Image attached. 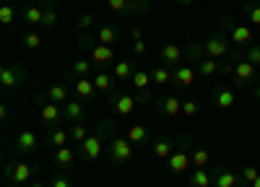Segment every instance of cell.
<instances>
[{"mask_svg":"<svg viewBox=\"0 0 260 187\" xmlns=\"http://www.w3.org/2000/svg\"><path fill=\"white\" fill-rule=\"evenodd\" d=\"M112 42H115V29L112 26L99 29V45H112Z\"/></svg>","mask_w":260,"mask_h":187,"instance_id":"cell-34","label":"cell"},{"mask_svg":"<svg viewBox=\"0 0 260 187\" xmlns=\"http://www.w3.org/2000/svg\"><path fill=\"white\" fill-rule=\"evenodd\" d=\"M71 138H73V140H78V143H83L86 138H89V130H86L83 125H76V128L71 130Z\"/></svg>","mask_w":260,"mask_h":187,"instance_id":"cell-39","label":"cell"},{"mask_svg":"<svg viewBox=\"0 0 260 187\" xmlns=\"http://www.w3.org/2000/svg\"><path fill=\"white\" fill-rule=\"evenodd\" d=\"M234 78H237V83L240 86H245V83H250L252 78H255V65L250 60H242V62H237L234 65Z\"/></svg>","mask_w":260,"mask_h":187,"instance_id":"cell-4","label":"cell"},{"mask_svg":"<svg viewBox=\"0 0 260 187\" xmlns=\"http://www.w3.org/2000/svg\"><path fill=\"white\" fill-rule=\"evenodd\" d=\"M94 91H96L94 81H89V78H76V94H78V99H91Z\"/></svg>","mask_w":260,"mask_h":187,"instance_id":"cell-12","label":"cell"},{"mask_svg":"<svg viewBox=\"0 0 260 187\" xmlns=\"http://www.w3.org/2000/svg\"><path fill=\"white\" fill-rule=\"evenodd\" d=\"M201 112V104L198 101H182V115H187V117H195V115H198Z\"/></svg>","mask_w":260,"mask_h":187,"instance_id":"cell-36","label":"cell"},{"mask_svg":"<svg viewBox=\"0 0 260 187\" xmlns=\"http://www.w3.org/2000/svg\"><path fill=\"white\" fill-rule=\"evenodd\" d=\"M252 187H260V177H257V179H255V182H252Z\"/></svg>","mask_w":260,"mask_h":187,"instance_id":"cell-51","label":"cell"},{"mask_svg":"<svg viewBox=\"0 0 260 187\" xmlns=\"http://www.w3.org/2000/svg\"><path fill=\"white\" fill-rule=\"evenodd\" d=\"M240 177H242L245 182H250V184H252V182H255V179H257L260 174H257V169H255V166H245V169H242V174H240Z\"/></svg>","mask_w":260,"mask_h":187,"instance_id":"cell-41","label":"cell"},{"mask_svg":"<svg viewBox=\"0 0 260 187\" xmlns=\"http://www.w3.org/2000/svg\"><path fill=\"white\" fill-rule=\"evenodd\" d=\"M73 73H78V78H86L91 73V62L89 60H76L73 62Z\"/></svg>","mask_w":260,"mask_h":187,"instance_id":"cell-32","label":"cell"},{"mask_svg":"<svg viewBox=\"0 0 260 187\" xmlns=\"http://www.w3.org/2000/svg\"><path fill=\"white\" fill-rule=\"evenodd\" d=\"M24 45H26L29 50H37V47L42 45V36H39L37 31H29V34L24 36Z\"/></svg>","mask_w":260,"mask_h":187,"instance_id":"cell-37","label":"cell"},{"mask_svg":"<svg viewBox=\"0 0 260 187\" xmlns=\"http://www.w3.org/2000/svg\"><path fill=\"white\" fill-rule=\"evenodd\" d=\"M62 117H68V120H81V117H83V104H81V101H65Z\"/></svg>","mask_w":260,"mask_h":187,"instance_id":"cell-19","label":"cell"},{"mask_svg":"<svg viewBox=\"0 0 260 187\" xmlns=\"http://www.w3.org/2000/svg\"><path fill=\"white\" fill-rule=\"evenodd\" d=\"M232 42L234 45H250L252 42V29L250 26H234L232 29Z\"/></svg>","mask_w":260,"mask_h":187,"instance_id":"cell-15","label":"cell"},{"mask_svg":"<svg viewBox=\"0 0 260 187\" xmlns=\"http://www.w3.org/2000/svg\"><path fill=\"white\" fill-rule=\"evenodd\" d=\"M112 57H115V52H112V47H110V45H96V47L91 50V60H94V62H99V65L110 62Z\"/></svg>","mask_w":260,"mask_h":187,"instance_id":"cell-13","label":"cell"},{"mask_svg":"<svg viewBox=\"0 0 260 187\" xmlns=\"http://www.w3.org/2000/svg\"><path fill=\"white\" fill-rule=\"evenodd\" d=\"M52 187H73L68 179H65V177H55V182H52Z\"/></svg>","mask_w":260,"mask_h":187,"instance_id":"cell-47","label":"cell"},{"mask_svg":"<svg viewBox=\"0 0 260 187\" xmlns=\"http://www.w3.org/2000/svg\"><path fill=\"white\" fill-rule=\"evenodd\" d=\"M247 60L252 62V65H260V47H250L247 50Z\"/></svg>","mask_w":260,"mask_h":187,"instance_id":"cell-44","label":"cell"},{"mask_svg":"<svg viewBox=\"0 0 260 187\" xmlns=\"http://www.w3.org/2000/svg\"><path fill=\"white\" fill-rule=\"evenodd\" d=\"M73 148H68V145H62V148H57V154H55V164L57 166H71L73 164Z\"/></svg>","mask_w":260,"mask_h":187,"instance_id":"cell-21","label":"cell"},{"mask_svg":"<svg viewBox=\"0 0 260 187\" xmlns=\"http://www.w3.org/2000/svg\"><path fill=\"white\" fill-rule=\"evenodd\" d=\"M151 83H154V81H151V73H143V70H136V73H133V86H136L138 91H146Z\"/></svg>","mask_w":260,"mask_h":187,"instance_id":"cell-26","label":"cell"},{"mask_svg":"<svg viewBox=\"0 0 260 187\" xmlns=\"http://www.w3.org/2000/svg\"><path fill=\"white\" fill-rule=\"evenodd\" d=\"M242 177L240 174H234V172H221L219 177H216V187H237V182H240Z\"/></svg>","mask_w":260,"mask_h":187,"instance_id":"cell-20","label":"cell"},{"mask_svg":"<svg viewBox=\"0 0 260 187\" xmlns=\"http://www.w3.org/2000/svg\"><path fill=\"white\" fill-rule=\"evenodd\" d=\"M47 96H50V101H55V104L68 101V91H65V86H60V83H55V86L47 89Z\"/></svg>","mask_w":260,"mask_h":187,"instance_id":"cell-24","label":"cell"},{"mask_svg":"<svg viewBox=\"0 0 260 187\" xmlns=\"http://www.w3.org/2000/svg\"><path fill=\"white\" fill-rule=\"evenodd\" d=\"M31 187H45V184H31Z\"/></svg>","mask_w":260,"mask_h":187,"instance_id":"cell-52","label":"cell"},{"mask_svg":"<svg viewBox=\"0 0 260 187\" xmlns=\"http://www.w3.org/2000/svg\"><path fill=\"white\" fill-rule=\"evenodd\" d=\"M107 6H110L112 11H117V13L125 16V11H127V0H107Z\"/></svg>","mask_w":260,"mask_h":187,"instance_id":"cell-42","label":"cell"},{"mask_svg":"<svg viewBox=\"0 0 260 187\" xmlns=\"http://www.w3.org/2000/svg\"><path fill=\"white\" fill-rule=\"evenodd\" d=\"M159 109H161L164 117H177V115H182V101H180L175 94H169V96L159 104Z\"/></svg>","mask_w":260,"mask_h":187,"instance_id":"cell-9","label":"cell"},{"mask_svg":"<svg viewBox=\"0 0 260 187\" xmlns=\"http://www.w3.org/2000/svg\"><path fill=\"white\" fill-rule=\"evenodd\" d=\"M6 117H8V107L3 104V107H0V120H6Z\"/></svg>","mask_w":260,"mask_h":187,"instance_id":"cell-49","label":"cell"},{"mask_svg":"<svg viewBox=\"0 0 260 187\" xmlns=\"http://www.w3.org/2000/svg\"><path fill=\"white\" fill-rule=\"evenodd\" d=\"M216 70H219V62H216L213 57H206V60L198 62V73H203V76H213Z\"/></svg>","mask_w":260,"mask_h":187,"instance_id":"cell-29","label":"cell"},{"mask_svg":"<svg viewBox=\"0 0 260 187\" xmlns=\"http://www.w3.org/2000/svg\"><path fill=\"white\" fill-rule=\"evenodd\" d=\"M146 138H148V133H146L143 125H130L127 128V140L130 143H143Z\"/></svg>","mask_w":260,"mask_h":187,"instance_id":"cell-23","label":"cell"},{"mask_svg":"<svg viewBox=\"0 0 260 187\" xmlns=\"http://www.w3.org/2000/svg\"><path fill=\"white\" fill-rule=\"evenodd\" d=\"M50 143L55 145V148H62V145L68 143V133H65V130H52L50 133Z\"/></svg>","mask_w":260,"mask_h":187,"instance_id":"cell-33","label":"cell"},{"mask_svg":"<svg viewBox=\"0 0 260 187\" xmlns=\"http://www.w3.org/2000/svg\"><path fill=\"white\" fill-rule=\"evenodd\" d=\"M34 174V169H31V164H26V161H16L11 169H8V179L11 182H16V184H24V182H29V177Z\"/></svg>","mask_w":260,"mask_h":187,"instance_id":"cell-3","label":"cell"},{"mask_svg":"<svg viewBox=\"0 0 260 187\" xmlns=\"http://www.w3.org/2000/svg\"><path fill=\"white\" fill-rule=\"evenodd\" d=\"M94 86H96V91H112V76L104 73V70H99V73L94 76Z\"/></svg>","mask_w":260,"mask_h":187,"instance_id":"cell-22","label":"cell"},{"mask_svg":"<svg viewBox=\"0 0 260 187\" xmlns=\"http://www.w3.org/2000/svg\"><path fill=\"white\" fill-rule=\"evenodd\" d=\"M18 83H21L18 70H13V68H3V70H0V86H3V89H13V86H18Z\"/></svg>","mask_w":260,"mask_h":187,"instance_id":"cell-14","label":"cell"},{"mask_svg":"<svg viewBox=\"0 0 260 187\" xmlns=\"http://www.w3.org/2000/svg\"><path fill=\"white\" fill-rule=\"evenodd\" d=\"M161 57H164V62H169V65H177V62L182 60V50L177 45H167L161 50Z\"/></svg>","mask_w":260,"mask_h":187,"instance_id":"cell-17","label":"cell"},{"mask_svg":"<svg viewBox=\"0 0 260 187\" xmlns=\"http://www.w3.org/2000/svg\"><path fill=\"white\" fill-rule=\"evenodd\" d=\"M216 104H219L221 109H232L234 104H237L234 91H229V89H219V91H216Z\"/></svg>","mask_w":260,"mask_h":187,"instance_id":"cell-16","label":"cell"},{"mask_svg":"<svg viewBox=\"0 0 260 187\" xmlns=\"http://www.w3.org/2000/svg\"><path fill=\"white\" fill-rule=\"evenodd\" d=\"M16 148H18L21 154H31V151L37 148V133H31V130L18 133V135H16Z\"/></svg>","mask_w":260,"mask_h":187,"instance_id":"cell-8","label":"cell"},{"mask_svg":"<svg viewBox=\"0 0 260 187\" xmlns=\"http://www.w3.org/2000/svg\"><path fill=\"white\" fill-rule=\"evenodd\" d=\"M190 184H192V187H211V177H208V172L203 169V166H198V169L192 172Z\"/></svg>","mask_w":260,"mask_h":187,"instance_id":"cell-18","label":"cell"},{"mask_svg":"<svg viewBox=\"0 0 260 187\" xmlns=\"http://www.w3.org/2000/svg\"><path fill=\"white\" fill-rule=\"evenodd\" d=\"M112 161L115 164H125L130 161V156H133V143H130L127 138H115L112 140V151H110Z\"/></svg>","mask_w":260,"mask_h":187,"instance_id":"cell-2","label":"cell"},{"mask_svg":"<svg viewBox=\"0 0 260 187\" xmlns=\"http://www.w3.org/2000/svg\"><path fill=\"white\" fill-rule=\"evenodd\" d=\"M133 52L141 57V55H146V42L141 39V42H136V45H133Z\"/></svg>","mask_w":260,"mask_h":187,"instance_id":"cell-45","label":"cell"},{"mask_svg":"<svg viewBox=\"0 0 260 187\" xmlns=\"http://www.w3.org/2000/svg\"><path fill=\"white\" fill-rule=\"evenodd\" d=\"M151 81H154L156 86H164V83H169V81H172V73H169L167 68H156L154 73H151Z\"/></svg>","mask_w":260,"mask_h":187,"instance_id":"cell-31","label":"cell"},{"mask_svg":"<svg viewBox=\"0 0 260 187\" xmlns=\"http://www.w3.org/2000/svg\"><path fill=\"white\" fill-rule=\"evenodd\" d=\"M39 115H42V120H45L47 125H52V122H57V120L62 117V112H60V107H57L55 101H47V104H42Z\"/></svg>","mask_w":260,"mask_h":187,"instance_id":"cell-11","label":"cell"},{"mask_svg":"<svg viewBox=\"0 0 260 187\" xmlns=\"http://www.w3.org/2000/svg\"><path fill=\"white\" fill-rule=\"evenodd\" d=\"M208 159H211V154H208V151H203V148L192 154V164H195V166H206V164H208Z\"/></svg>","mask_w":260,"mask_h":187,"instance_id":"cell-40","label":"cell"},{"mask_svg":"<svg viewBox=\"0 0 260 187\" xmlns=\"http://www.w3.org/2000/svg\"><path fill=\"white\" fill-rule=\"evenodd\" d=\"M177 3H187V0H177Z\"/></svg>","mask_w":260,"mask_h":187,"instance_id":"cell-53","label":"cell"},{"mask_svg":"<svg viewBox=\"0 0 260 187\" xmlns=\"http://www.w3.org/2000/svg\"><path fill=\"white\" fill-rule=\"evenodd\" d=\"M130 36H133V42H141V39H143V31L136 26V29H130Z\"/></svg>","mask_w":260,"mask_h":187,"instance_id":"cell-48","label":"cell"},{"mask_svg":"<svg viewBox=\"0 0 260 187\" xmlns=\"http://www.w3.org/2000/svg\"><path fill=\"white\" fill-rule=\"evenodd\" d=\"M16 21V8H11V6H0V24L3 26H11Z\"/></svg>","mask_w":260,"mask_h":187,"instance_id":"cell-30","label":"cell"},{"mask_svg":"<svg viewBox=\"0 0 260 187\" xmlns=\"http://www.w3.org/2000/svg\"><path fill=\"white\" fill-rule=\"evenodd\" d=\"M172 154H175V151H172V143L169 140H156L154 143V156L156 159H169Z\"/></svg>","mask_w":260,"mask_h":187,"instance_id":"cell-28","label":"cell"},{"mask_svg":"<svg viewBox=\"0 0 260 187\" xmlns=\"http://www.w3.org/2000/svg\"><path fill=\"white\" fill-rule=\"evenodd\" d=\"M237 187H240V184H237Z\"/></svg>","mask_w":260,"mask_h":187,"instance_id":"cell-54","label":"cell"},{"mask_svg":"<svg viewBox=\"0 0 260 187\" xmlns=\"http://www.w3.org/2000/svg\"><path fill=\"white\" fill-rule=\"evenodd\" d=\"M252 99H260V86H257V89L252 91Z\"/></svg>","mask_w":260,"mask_h":187,"instance_id":"cell-50","label":"cell"},{"mask_svg":"<svg viewBox=\"0 0 260 187\" xmlns=\"http://www.w3.org/2000/svg\"><path fill=\"white\" fill-rule=\"evenodd\" d=\"M81 151H83V159H89V161L99 159V154H102V138L99 135H89L81 143Z\"/></svg>","mask_w":260,"mask_h":187,"instance_id":"cell-6","label":"cell"},{"mask_svg":"<svg viewBox=\"0 0 260 187\" xmlns=\"http://www.w3.org/2000/svg\"><path fill=\"white\" fill-rule=\"evenodd\" d=\"M112 107L120 117H127V115H133L136 112V99L133 96H127V94H120L112 99Z\"/></svg>","mask_w":260,"mask_h":187,"instance_id":"cell-5","label":"cell"},{"mask_svg":"<svg viewBox=\"0 0 260 187\" xmlns=\"http://www.w3.org/2000/svg\"><path fill=\"white\" fill-rule=\"evenodd\" d=\"M245 11H247V18H250V24H252V26H260V6L250 3V6L245 8Z\"/></svg>","mask_w":260,"mask_h":187,"instance_id":"cell-35","label":"cell"},{"mask_svg":"<svg viewBox=\"0 0 260 187\" xmlns=\"http://www.w3.org/2000/svg\"><path fill=\"white\" fill-rule=\"evenodd\" d=\"M57 24V11L55 8H45V18H42V26H55Z\"/></svg>","mask_w":260,"mask_h":187,"instance_id":"cell-38","label":"cell"},{"mask_svg":"<svg viewBox=\"0 0 260 187\" xmlns=\"http://www.w3.org/2000/svg\"><path fill=\"white\" fill-rule=\"evenodd\" d=\"M167 161H169V169L175 172V174H185L187 166H190V161H192V156H187L185 151H175Z\"/></svg>","mask_w":260,"mask_h":187,"instance_id":"cell-7","label":"cell"},{"mask_svg":"<svg viewBox=\"0 0 260 187\" xmlns=\"http://www.w3.org/2000/svg\"><path fill=\"white\" fill-rule=\"evenodd\" d=\"M206 55L213 57V60L226 57V55H229V42H226L221 34H211V36L206 39Z\"/></svg>","mask_w":260,"mask_h":187,"instance_id":"cell-1","label":"cell"},{"mask_svg":"<svg viewBox=\"0 0 260 187\" xmlns=\"http://www.w3.org/2000/svg\"><path fill=\"white\" fill-rule=\"evenodd\" d=\"M24 18H26V24H42L45 11L37 8V6H29V8H24Z\"/></svg>","mask_w":260,"mask_h":187,"instance_id":"cell-27","label":"cell"},{"mask_svg":"<svg viewBox=\"0 0 260 187\" xmlns=\"http://www.w3.org/2000/svg\"><path fill=\"white\" fill-rule=\"evenodd\" d=\"M136 11H141V3H138V0H130V3H127V11H125V16L136 13Z\"/></svg>","mask_w":260,"mask_h":187,"instance_id":"cell-46","label":"cell"},{"mask_svg":"<svg viewBox=\"0 0 260 187\" xmlns=\"http://www.w3.org/2000/svg\"><path fill=\"white\" fill-rule=\"evenodd\" d=\"M172 81H175L177 83V86H192V83H195V70L192 68H187V65H182V68H177L175 73H172Z\"/></svg>","mask_w":260,"mask_h":187,"instance_id":"cell-10","label":"cell"},{"mask_svg":"<svg viewBox=\"0 0 260 187\" xmlns=\"http://www.w3.org/2000/svg\"><path fill=\"white\" fill-rule=\"evenodd\" d=\"M112 73H115V78L125 81V78H133V73H136V70H133V65H130L127 60H120L117 65H115V70H112Z\"/></svg>","mask_w":260,"mask_h":187,"instance_id":"cell-25","label":"cell"},{"mask_svg":"<svg viewBox=\"0 0 260 187\" xmlns=\"http://www.w3.org/2000/svg\"><path fill=\"white\" fill-rule=\"evenodd\" d=\"M91 24H94V16H91V13H83V16L78 18V29H81V31H86Z\"/></svg>","mask_w":260,"mask_h":187,"instance_id":"cell-43","label":"cell"}]
</instances>
